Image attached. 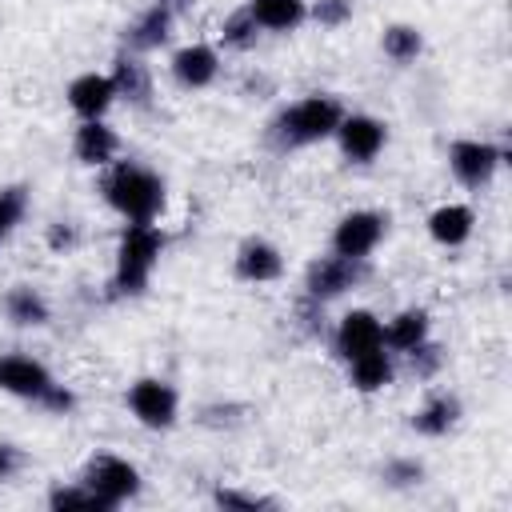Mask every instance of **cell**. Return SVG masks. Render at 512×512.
Returning <instances> with one entry per match:
<instances>
[{
	"instance_id": "obj_22",
	"label": "cell",
	"mask_w": 512,
	"mask_h": 512,
	"mask_svg": "<svg viewBox=\"0 0 512 512\" xmlns=\"http://www.w3.org/2000/svg\"><path fill=\"white\" fill-rule=\"evenodd\" d=\"M4 312H8L12 324H24V328L48 320V304H44V296H40L36 288H28V284H16V288L4 296Z\"/></svg>"
},
{
	"instance_id": "obj_27",
	"label": "cell",
	"mask_w": 512,
	"mask_h": 512,
	"mask_svg": "<svg viewBox=\"0 0 512 512\" xmlns=\"http://www.w3.org/2000/svg\"><path fill=\"white\" fill-rule=\"evenodd\" d=\"M52 508H104V500L84 484V488H52L48 496Z\"/></svg>"
},
{
	"instance_id": "obj_32",
	"label": "cell",
	"mask_w": 512,
	"mask_h": 512,
	"mask_svg": "<svg viewBox=\"0 0 512 512\" xmlns=\"http://www.w3.org/2000/svg\"><path fill=\"white\" fill-rule=\"evenodd\" d=\"M36 404H44L48 412H68V408L76 404V396H72V392H68L64 384H48V392H44V396H40Z\"/></svg>"
},
{
	"instance_id": "obj_33",
	"label": "cell",
	"mask_w": 512,
	"mask_h": 512,
	"mask_svg": "<svg viewBox=\"0 0 512 512\" xmlns=\"http://www.w3.org/2000/svg\"><path fill=\"white\" fill-rule=\"evenodd\" d=\"M20 468H24V452L16 444H0V484L12 480Z\"/></svg>"
},
{
	"instance_id": "obj_4",
	"label": "cell",
	"mask_w": 512,
	"mask_h": 512,
	"mask_svg": "<svg viewBox=\"0 0 512 512\" xmlns=\"http://www.w3.org/2000/svg\"><path fill=\"white\" fill-rule=\"evenodd\" d=\"M84 484L104 500V508H116V504H124L128 496L140 492V472L120 456H96L84 468Z\"/></svg>"
},
{
	"instance_id": "obj_16",
	"label": "cell",
	"mask_w": 512,
	"mask_h": 512,
	"mask_svg": "<svg viewBox=\"0 0 512 512\" xmlns=\"http://www.w3.org/2000/svg\"><path fill=\"white\" fill-rule=\"evenodd\" d=\"M472 224H476V212L468 204H440L432 216H428V232L436 244L444 248H456L472 236Z\"/></svg>"
},
{
	"instance_id": "obj_10",
	"label": "cell",
	"mask_w": 512,
	"mask_h": 512,
	"mask_svg": "<svg viewBox=\"0 0 512 512\" xmlns=\"http://www.w3.org/2000/svg\"><path fill=\"white\" fill-rule=\"evenodd\" d=\"M372 348H384V324H380L368 308L348 312V316L340 320V328H336V352H340L344 360H352V356L372 352Z\"/></svg>"
},
{
	"instance_id": "obj_19",
	"label": "cell",
	"mask_w": 512,
	"mask_h": 512,
	"mask_svg": "<svg viewBox=\"0 0 512 512\" xmlns=\"http://www.w3.org/2000/svg\"><path fill=\"white\" fill-rule=\"evenodd\" d=\"M248 12L268 32H292L304 20V0H252Z\"/></svg>"
},
{
	"instance_id": "obj_29",
	"label": "cell",
	"mask_w": 512,
	"mask_h": 512,
	"mask_svg": "<svg viewBox=\"0 0 512 512\" xmlns=\"http://www.w3.org/2000/svg\"><path fill=\"white\" fill-rule=\"evenodd\" d=\"M212 500H216L220 508H248V512H256V508H272V500L252 496V492H236V488H220Z\"/></svg>"
},
{
	"instance_id": "obj_3",
	"label": "cell",
	"mask_w": 512,
	"mask_h": 512,
	"mask_svg": "<svg viewBox=\"0 0 512 512\" xmlns=\"http://www.w3.org/2000/svg\"><path fill=\"white\" fill-rule=\"evenodd\" d=\"M340 104L332 100V96H304V100H296L280 120H276V128H280V136L288 140V144H312V140H324V136H332L336 132V124H340Z\"/></svg>"
},
{
	"instance_id": "obj_21",
	"label": "cell",
	"mask_w": 512,
	"mask_h": 512,
	"mask_svg": "<svg viewBox=\"0 0 512 512\" xmlns=\"http://www.w3.org/2000/svg\"><path fill=\"white\" fill-rule=\"evenodd\" d=\"M352 364V384L360 392H380L388 380H392V360L384 348H372V352H360L348 360Z\"/></svg>"
},
{
	"instance_id": "obj_8",
	"label": "cell",
	"mask_w": 512,
	"mask_h": 512,
	"mask_svg": "<svg viewBox=\"0 0 512 512\" xmlns=\"http://www.w3.org/2000/svg\"><path fill=\"white\" fill-rule=\"evenodd\" d=\"M360 276H364L360 260H352V256H324V260H316V264L308 268L304 288H308L312 300H332V296H340L344 288H352Z\"/></svg>"
},
{
	"instance_id": "obj_35",
	"label": "cell",
	"mask_w": 512,
	"mask_h": 512,
	"mask_svg": "<svg viewBox=\"0 0 512 512\" xmlns=\"http://www.w3.org/2000/svg\"><path fill=\"white\" fill-rule=\"evenodd\" d=\"M156 4H164V8L172 12V8H184V4H192V0H156Z\"/></svg>"
},
{
	"instance_id": "obj_18",
	"label": "cell",
	"mask_w": 512,
	"mask_h": 512,
	"mask_svg": "<svg viewBox=\"0 0 512 512\" xmlns=\"http://www.w3.org/2000/svg\"><path fill=\"white\" fill-rule=\"evenodd\" d=\"M112 88H116V96H124L128 104H148V96H152V80H148V72H144V64L140 60H132V56H116V64H112Z\"/></svg>"
},
{
	"instance_id": "obj_34",
	"label": "cell",
	"mask_w": 512,
	"mask_h": 512,
	"mask_svg": "<svg viewBox=\"0 0 512 512\" xmlns=\"http://www.w3.org/2000/svg\"><path fill=\"white\" fill-rule=\"evenodd\" d=\"M72 244H76V228L72 224H52L48 228V248L60 252V248H72Z\"/></svg>"
},
{
	"instance_id": "obj_7",
	"label": "cell",
	"mask_w": 512,
	"mask_h": 512,
	"mask_svg": "<svg viewBox=\"0 0 512 512\" xmlns=\"http://www.w3.org/2000/svg\"><path fill=\"white\" fill-rule=\"evenodd\" d=\"M384 236V216L380 212H348L336 232H332V248L336 256H352V260H364Z\"/></svg>"
},
{
	"instance_id": "obj_14",
	"label": "cell",
	"mask_w": 512,
	"mask_h": 512,
	"mask_svg": "<svg viewBox=\"0 0 512 512\" xmlns=\"http://www.w3.org/2000/svg\"><path fill=\"white\" fill-rule=\"evenodd\" d=\"M284 272V256L268 244V240H248L236 252V276L248 284H268Z\"/></svg>"
},
{
	"instance_id": "obj_1",
	"label": "cell",
	"mask_w": 512,
	"mask_h": 512,
	"mask_svg": "<svg viewBox=\"0 0 512 512\" xmlns=\"http://www.w3.org/2000/svg\"><path fill=\"white\" fill-rule=\"evenodd\" d=\"M104 200L128 220V224H152L164 212V180L132 160L116 164L104 176Z\"/></svg>"
},
{
	"instance_id": "obj_31",
	"label": "cell",
	"mask_w": 512,
	"mask_h": 512,
	"mask_svg": "<svg viewBox=\"0 0 512 512\" xmlns=\"http://www.w3.org/2000/svg\"><path fill=\"white\" fill-rule=\"evenodd\" d=\"M384 476H388L392 484H420L424 468H420L416 460H396V464H388V468H384Z\"/></svg>"
},
{
	"instance_id": "obj_17",
	"label": "cell",
	"mask_w": 512,
	"mask_h": 512,
	"mask_svg": "<svg viewBox=\"0 0 512 512\" xmlns=\"http://www.w3.org/2000/svg\"><path fill=\"white\" fill-rule=\"evenodd\" d=\"M424 340H428V312L424 308H404L384 328V344L396 348V352H412Z\"/></svg>"
},
{
	"instance_id": "obj_24",
	"label": "cell",
	"mask_w": 512,
	"mask_h": 512,
	"mask_svg": "<svg viewBox=\"0 0 512 512\" xmlns=\"http://www.w3.org/2000/svg\"><path fill=\"white\" fill-rule=\"evenodd\" d=\"M420 48H424V40H420V32H416V28H408V24H392V28L384 32V56H388V60H396V64L416 60V56H420Z\"/></svg>"
},
{
	"instance_id": "obj_23",
	"label": "cell",
	"mask_w": 512,
	"mask_h": 512,
	"mask_svg": "<svg viewBox=\"0 0 512 512\" xmlns=\"http://www.w3.org/2000/svg\"><path fill=\"white\" fill-rule=\"evenodd\" d=\"M456 416H460V404H456L452 396H432V400L412 416V428H416L420 436H444V432L456 424Z\"/></svg>"
},
{
	"instance_id": "obj_26",
	"label": "cell",
	"mask_w": 512,
	"mask_h": 512,
	"mask_svg": "<svg viewBox=\"0 0 512 512\" xmlns=\"http://www.w3.org/2000/svg\"><path fill=\"white\" fill-rule=\"evenodd\" d=\"M24 208H28V196H24L20 184H16V188H0V236H8V232L20 224Z\"/></svg>"
},
{
	"instance_id": "obj_15",
	"label": "cell",
	"mask_w": 512,
	"mask_h": 512,
	"mask_svg": "<svg viewBox=\"0 0 512 512\" xmlns=\"http://www.w3.org/2000/svg\"><path fill=\"white\" fill-rule=\"evenodd\" d=\"M72 148H76V160H80V164L104 168V164L116 156L120 140H116V132H112L104 120H84V124L76 128V140H72Z\"/></svg>"
},
{
	"instance_id": "obj_12",
	"label": "cell",
	"mask_w": 512,
	"mask_h": 512,
	"mask_svg": "<svg viewBox=\"0 0 512 512\" xmlns=\"http://www.w3.org/2000/svg\"><path fill=\"white\" fill-rule=\"evenodd\" d=\"M220 72V56L216 48L208 44H184L176 56H172V76L184 84V88H208Z\"/></svg>"
},
{
	"instance_id": "obj_20",
	"label": "cell",
	"mask_w": 512,
	"mask_h": 512,
	"mask_svg": "<svg viewBox=\"0 0 512 512\" xmlns=\"http://www.w3.org/2000/svg\"><path fill=\"white\" fill-rule=\"evenodd\" d=\"M124 36H128V44L140 48V52H144V48H160V44L172 36V12H168L164 4H152Z\"/></svg>"
},
{
	"instance_id": "obj_9",
	"label": "cell",
	"mask_w": 512,
	"mask_h": 512,
	"mask_svg": "<svg viewBox=\"0 0 512 512\" xmlns=\"http://www.w3.org/2000/svg\"><path fill=\"white\" fill-rule=\"evenodd\" d=\"M336 136H340V152L356 164L376 160L384 148V124L376 116H340Z\"/></svg>"
},
{
	"instance_id": "obj_13",
	"label": "cell",
	"mask_w": 512,
	"mask_h": 512,
	"mask_svg": "<svg viewBox=\"0 0 512 512\" xmlns=\"http://www.w3.org/2000/svg\"><path fill=\"white\" fill-rule=\"evenodd\" d=\"M112 100H116V88H112V80L100 76V72H84V76H76V80L68 84V104H72V112H80L84 120H100Z\"/></svg>"
},
{
	"instance_id": "obj_5",
	"label": "cell",
	"mask_w": 512,
	"mask_h": 512,
	"mask_svg": "<svg viewBox=\"0 0 512 512\" xmlns=\"http://www.w3.org/2000/svg\"><path fill=\"white\" fill-rule=\"evenodd\" d=\"M128 408L140 424L148 428H168L176 420V388L156 380V376H144L128 388Z\"/></svg>"
},
{
	"instance_id": "obj_6",
	"label": "cell",
	"mask_w": 512,
	"mask_h": 512,
	"mask_svg": "<svg viewBox=\"0 0 512 512\" xmlns=\"http://www.w3.org/2000/svg\"><path fill=\"white\" fill-rule=\"evenodd\" d=\"M496 164H500V148H492L488 140H456L448 148V168L468 188L488 184L492 172H496Z\"/></svg>"
},
{
	"instance_id": "obj_11",
	"label": "cell",
	"mask_w": 512,
	"mask_h": 512,
	"mask_svg": "<svg viewBox=\"0 0 512 512\" xmlns=\"http://www.w3.org/2000/svg\"><path fill=\"white\" fill-rule=\"evenodd\" d=\"M52 376L40 360L32 356H0V388L12 392V396H24V400H40L48 392Z\"/></svg>"
},
{
	"instance_id": "obj_30",
	"label": "cell",
	"mask_w": 512,
	"mask_h": 512,
	"mask_svg": "<svg viewBox=\"0 0 512 512\" xmlns=\"http://www.w3.org/2000/svg\"><path fill=\"white\" fill-rule=\"evenodd\" d=\"M408 356H412V368H416L420 376H432V372L440 368V348H436V344H416Z\"/></svg>"
},
{
	"instance_id": "obj_28",
	"label": "cell",
	"mask_w": 512,
	"mask_h": 512,
	"mask_svg": "<svg viewBox=\"0 0 512 512\" xmlns=\"http://www.w3.org/2000/svg\"><path fill=\"white\" fill-rule=\"evenodd\" d=\"M312 16H316V24H324V28H340V24L352 16V0H316V4H312Z\"/></svg>"
},
{
	"instance_id": "obj_25",
	"label": "cell",
	"mask_w": 512,
	"mask_h": 512,
	"mask_svg": "<svg viewBox=\"0 0 512 512\" xmlns=\"http://www.w3.org/2000/svg\"><path fill=\"white\" fill-rule=\"evenodd\" d=\"M256 32H260V24L252 20L248 8L232 12V16L220 24V40H224L228 48H252V44H256Z\"/></svg>"
},
{
	"instance_id": "obj_2",
	"label": "cell",
	"mask_w": 512,
	"mask_h": 512,
	"mask_svg": "<svg viewBox=\"0 0 512 512\" xmlns=\"http://www.w3.org/2000/svg\"><path fill=\"white\" fill-rule=\"evenodd\" d=\"M160 252H164L160 228H152V224H128L120 232V244H116V280H112V288L124 292V296L144 292V284H148Z\"/></svg>"
}]
</instances>
